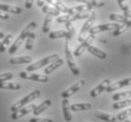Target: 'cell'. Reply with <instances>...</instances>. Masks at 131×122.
Wrapping results in <instances>:
<instances>
[{"label":"cell","mask_w":131,"mask_h":122,"mask_svg":"<svg viewBox=\"0 0 131 122\" xmlns=\"http://www.w3.org/2000/svg\"><path fill=\"white\" fill-rule=\"evenodd\" d=\"M87 49H88V51H89V53H91V54H92V56H94V57H98L99 59H102V60L106 59L107 57V55L106 54L105 52L99 50L98 48L94 47V46H92V45H90Z\"/></svg>","instance_id":"obj_20"},{"label":"cell","mask_w":131,"mask_h":122,"mask_svg":"<svg viewBox=\"0 0 131 122\" xmlns=\"http://www.w3.org/2000/svg\"><path fill=\"white\" fill-rule=\"evenodd\" d=\"M119 23H111V24H98L96 26H92L91 29L89 30V34H92L95 35L97 33L105 32V31H110V30H115L116 28L120 26Z\"/></svg>","instance_id":"obj_6"},{"label":"cell","mask_w":131,"mask_h":122,"mask_svg":"<svg viewBox=\"0 0 131 122\" xmlns=\"http://www.w3.org/2000/svg\"><path fill=\"white\" fill-rule=\"evenodd\" d=\"M0 18L3 19V20H8V19L9 18V16L8 13H5L4 11L0 10Z\"/></svg>","instance_id":"obj_41"},{"label":"cell","mask_w":131,"mask_h":122,"mask_svg":"<svg viewBox=\"0 0 131 122\" xmlns=\"http://www.w3.org/2000/svg\"><path fill=\"white\" fill-rule=\"evenodd\" d=\"M33 2H34V0H27L26 1V8L27 9H31L33 6Z\"/></svg>","instance_id":"obj_42"},{"label":"cell","mask_w":131,"mask_h":122,"mask_svg":"<svg viewBox=\"0 0 131 122\" xmlns=\"http://www.w3.org/2000/svg\"><path fill=\"white\" fill-rule=\"evenodd\" d=\"M29 122H53V120L49 118H36V117H33V118L29 119Z\"/></svg>","instance_id":"obj_40"},{"label":"cell","mask_w":131,"mask_h":122,"mask_svg":"<svg viewBox=\"0 0 131 122\" xmlns=\"http://www.w3.org/2000/svg\"><path fill=\"white\" fill-rule=\"evenodd\" d=\"M131 104V101L130 99H126L125 101H116L115 103H113L112 105V109L114 110H118V109H122V108H125V107H128L129 105Z\"/></svg>","instance_id":"obj_30"},{"label":"cell","mask_w":131,"mask_h":122,"mask_svg":"<svg viewBox=\"0 0 131 122\" xmlns=\"http://www.w3.org/2000/svg\"><path fill=\"white\" fill-rule=\"evenodd\" d=\"M37 106L36 104H30V105H27L25 107L20 108L19 110L15 111V112H12V118L13 120H17V119L21 118L22 116H26L27 114L33 112V110L35 109V107Z\"/></svg>","instance_id":"obj_10"},{"label":"cell","mask_w":131,"mask_h":122,"mask_svg":"<svg viewBox=\"0 0 131 122\" xmlns=\"http://www.w3.org/2000/svg\"><path fill=\"white\" fill-rule=\"evenodd\" d=\"M93 12L87 11V12H79V13H74V20H82V19H88L90 18Z\"/></svg>","instance_id":"obj_37"},{"label":"cell","mask_w":131,"mask_h":122,"mask_svg":"<svg viewBox=\"0 0 131 122\" xmlns=\"http://www.w3.org/2000/svg\"><path fill=\"white\" fill-rule=\"evenodd\" d=\"M94 116L98 119L103 120V121H105V122H115L117 120V118L115 116H111V115H108V114H106V113H104V112H100V111H95Z\"/></svg>","instance_id":"obj_19"},{"label":"cell","mask_w":131,"mask_h":122,"mask_svg":"<svg viewBox=\"0 0 131 122\" xmlns=\"http://www.w3.org/2000/svg\"><path fill=\"white\" fill-rule=\"evenodd\" d=\"M94 22H95V13L93 12L92 14V16L90 18H88L86 23L83 24V26L81 27V30L80 32H79V35H78V42H82L84 39H86V36L88 35V33H89V30L92 27V24H94Z\"/></svg>","instance_id":"obj_5"},{"label":"cell","mask_w":131,"mask_h":122,"mask_svg":"<svg viewBox=\"0 0 131 122\" xmlns=\"http://www.w3.org/2000/svg\"><path fill=\"white\" fill-rule=\"evenodd\" d=\"M66 36H67L66 30H57V31H53V32L49 33V38L51 39H61V38H65Z\"/></svg>","instance_id":"obj_27"},{"label":"cell","mask_w":131,"mask_h":122,"mask_svg":"<svg viewBox=\"0 0 131 122\" xmlns=\"http://www.w3.org/2000/svg\"><path fill=\"white\" fill-rule=\"evenodd\" d=\"M93 9V7L90 6V5H80V6H75L69 8L68 14H74V13H79V12H87L92 11Z\"/></svg>","instance_id":"obj_14"},{"label":"cell","mask_w":131,"mask_h":122,"mask_svg":"<svg viewBox=\"0 0 131 122\" xmlns=\"http://www.w3.org/2000/svg\"><path fill=\"white\" fill-rule=\"evenodd\" d=\"M0 43H1V42H0Z\"/></svg>","instance_id":"obj_46"},{"label":"cell","mask_w":131,"mask_h":122,"mask_svg":"<svg viewBox=\"0 0 131 122\" xmlns=\"http://www.w3.org/2000/svg\"><path fill=\"white\" fill-rule=\"evenodd\" d=\"M125 122H131V121H130V120H125Z\"/></svg>","instance_id":"obj_45"},{"label":"cell","mask_w":131,"mask_h":122,"mask_svg":"<svg viewBox=\"0 0 131 122\" xmlns=\"http://www.w3.org/2000/svg\"><path fill=\"white\" fill-rule=\"evenodd\" d=\"M51 23H52V15H45V22H43V26H42V31L45 33H48L50 30Z\"/></svg>","instance_id":"obj_36"},{"label":"cell","mask_w":131,"mask_h":122,"mask_svg":"<svg viewBox=\"0 0 131 122\" xmlns=\"http://www.w3.org/2000/svg\"><path fill=\"white\" fill-rule=\"evenodd\" d=\"M61 104H62V112L63 116H64V119L67 122L72 121V115L70 113V106H69V100L68 99H63Z\"/></svg>","instance_id":"obj_18"},{"label":"cell","mask_w":131,"mask_h":122,"mask_svg":"<svg viewBox=\"0 0 131 122\" xmlns=\"http://www.w3.org/2000/svg\"><path fill=\"white\" fill-rule=\"evenodd\" d=\"M32 62V57L29 56H23V57H16L9 58V63L12 65L16 64H30Z\"/></svg>","instance_id":"obj_15"},{"label":"cell","mask_w":131,"mask_h":122,"mask_svg":"<svg viewBox=\"0 0 131 122\" xmlns=\"http://www.w3.org/2000/svg\"><path fill=\"white\" fill-rule=\"evenodd\" d=\"M0 10L9 12V13H13V14H20L23 11L21 8H19L17 6L7 5V4H2V3H0Z\"/></svg>","instance_id":"obj_16"},{"label":"cell","mask_w":131,"mask_h":122,"mask_svg":"<svg viewBox=\"0 0 131 122\" xmlns=\"http://www.w3.org/2000/svg\"><path fill=\"white\" fill-rule=\"evenodd\" d=\"M92 105L88 102H84V103H74L70 106V110L74 111V112H78V111H87L92 109Z\"/></svg>","instance_id":"obj_22"},{"label":"cell","mask_w":131,"mask_h":122,"mask_svg":"<svg viewBox=\"0 0 131 122\" xmlns=\"http://www.w3.org/2000/svg\"><path fill=\"white\" fill-rule=\"evenodd\" d=\"M117 2L119 4L120 8L124 11V15H125L126 18H130V9H129L126 1L125 0H117Z\"/></svg>","instance_id":"obj_26"},{"label":"cell","mask_w":131,"mask_h":122,"mask_svg":"<svg viewBox=\"0 0 131 122\" xmlns=\"http://www.w3.org/2000/svg\"><path fill=\"white\" fill-rule=\"evenodd\" d=\"M13 78V73L12 72H5L0 74V83L2 82H8L9 80H12Z\"/></svg>","instance_id":"obj_39"},{"label":"cell","mask_w":131,"mask_h":122,"mask_svg":"<svg viewBox=\"0 0 131 122\" xmlns=\"http://www.w3.org/2000/svg\"><path fill=\"white\" fill-rule=\"evenodd\" d=\"M58 58H60V56H59L58 54L51 55V56H49V57H46L41 60H38L37 62L29 65L27 68V72H34V71L38 70V69H41V68H42V67H45V66L48 65V64H50V63H52L53 61L57 60Z\"/></svg>","instance_id":"obj_4"},{"label":"cell","mask_w":131,"mask_h":122,"mask_svg":"<svg viewBox=\"0 0 131 122\" xmlns=\"http://www.w3.org/2000/svg\"><path fill=\"white\" fill-rule=\"evenodd\" d=\"M110 84V81L108 80V79L104 80L102 83H100L98 86H96V87H94V88L91 91V93H90L91 97H92V98H96V97H98L102 92L106 91V88H107V86H108Z\"/></svg>","instance_id":"obj_12"},{"label":"cell","mask_w":131,"mask_h":122,"mask_svg":"<svg viewBox=\"0 0 131 122\" xmlns=\"http://www.w3.org/2000/svg\"><path fill=\"white\" fill-rule=\"evenodd\" d=\"M42 11L45 14H48V15H53V16H59L60 15V12L59 10L55 9V8H52L50 6H43L42 7Z\"/></svg>","instance_id":"obj_29"},{"label":"cell","mask_w":131,"mask_h":122,"mask_svg":"<svg viewBox=\"0 0 131 122\" xmlns=\"http://www.w3.org/2000/svg\"><path fill=\"white\" fill-rule=\"evenodd\" d=\"M85 86V81L84 80H79L77 83H74L72 86H70L68 89H66L65 91H63L61 93V98L67 99L69 97H71L72 95H74V93H77L78 90H80L83 86Z\"/></svg>","instance_id":"obj_9"},{"label":"cell","mask_w":131,"mask_h":122,"mask_svg":"<svg viewBox=\"0 0 131 122\" xmlns=\"http://www.w3.org/2000/svg\"><path fill=\"white\" fill-rule=\"evenodd\" d=\"M130 24H131V23H125V24H120V26L118 27V28H116L115 30H113V36L114 37L120 36L121 34H123L124 32H125V31L130 27Z\"/></svg>","instance_id":"obj_28"},{"label":"cell","mask_w":131,"mask_h":122,"mask_svg":"<svg viewBox=\"0 0 131 122\" xmlns=\"http://www.w3.org/2000/svg\"><path fill=\"white\" fill-rule=\"evenodd\" d=\"M21 88L20 84L18 83H6V82H2L0 83V89H9V90H19Z\"/></svg>","instance_id":"obj_24"},{"label":"cell","mask_w":131,"mask_h":122,"mask_svg":"<svg viewBox=\"0 0 131 122\" xmlns=\"http://www.w3.org/2000/svg\"><path fill=\"white\" fill-rule=\"evenodd\" d=\"M70 40L66 39L65 40V57H66V60H67V64H68V67L71 70L72 73L74 75H79L80 72L78 70V66L75 64V61L74 59V56L72 54L71 49H70Z\"/></svg>","instance_id":"obj_3"},{"label":"cell","mask_w":131,"mask_h":122,"mask_svg":"<svg viewBox=\"0 0 131 122\" xmlns=\"http://www.w3.org/2000/svg\"><path fill=\"white\" fill-rule=\"evenodd\" d=\"M19 75L21 78L31 81H36V82H39V83H47L48 80H49L47 75H42L38 74V73H27L26 72H21L19 73Z\"/></svg>","instance_id":"obj_8"},{"label":"cell","mask_w":131,"mask_h":122,"mask_svg":"<svg viewBox=\"0 0 131 122\" xmlns=\"http://www.w3.org/2000/svg\"><path fill=\"white\" fill-rule=\"evenodd\" d=\"M36 25H37L36 22H30L29 24L25 27L24 30L21 32V34L18 36L17 39H15V42H13V44L9 47V51H8V53H9V54H10V55L14 54L15 52L18 50V48L20 47V46L22 45V43L25 42V39H27V37L29 35V33L32 32L33 30L35 29Z\"/></svg>","instance_id":"obj_1"},{"label":"cell","mask_w":131,"mask_h":122,"mask_svg":"<svg viewBox=\"0 0 131 122\" xmlns=\"http://www.w3.org/2000/svg\"><path fill=\"white\" fill-rule=\"evenodd\" d=\"M63 63H64V61H63V59H61V58H58L57 60L53 61L52 63H50V65L47 66V67L45 69V71H43L45 74L48 75V74H50V73H52L55 70H57L58 68L61 67V66L63 65Z\"/></svg>","instance_id":"obj_13"},{"label":"cell","mask_w":131,"mask_h":122,"mask_svg":"<svg viewBox=\"0 0 131 122\" xmlns=\"http://www.w3.org/2000/svg\"><path fill=\"white\" fill-rule=\"evenodd\" d=\"M110 20L113 22H116V23H131L130 18H126L124 14H116V13H111L110 15Z\"/></svg>","instance_id":"obj_23"},{"label":"cell","mask_w":131,"mask_h":122,"mask_svg":"<svg viewBox=\"0 0 131 122\" xmlns=\"http://www.w3.org/2000/svg\"><path fill=\"white\" fill-rule=\"evenodd\" d=\"M4 37H5V34L3 32H0V39H3Z\"/></svg>","instance_id":"obj_44"},{"label":"cell","mask_w":131,"mask_h":122,"mask_svg":"<svg viewBox=\"0 0 131 122\" xmlns=\"http://www.w3.org/2000/svg\"><path fill=\"white\" fill-rule=\"evenodd\" d=\"M51 105H52V101H51L50 100H45V101H42L40 105L36 106L35 109L33 110V114H34L35 116H39L40 114L43 113L45 110H47Z\"/></svg>","instance_id":"obj_17"},{"label":"cell","mask_w":131,"mask_h":122,"mask_svg":"<svg viewBox=\"0 0 131 122\" xmlns=\"http://www.w3.org/2000/svg\"><path fill=\"white\" fill-rule=\"evenodd\" d=\"M130 82H131V78L128 77V78H125V79H124V80L118 81V82H116V83L110 84V85L107 86V88H106V91H107V92H108V93L113 92L114 90L120 89V88H122V87L130 86Z\"/></svg>","instance_id":"obj_11"},{"label":"cell","mask_w":131,"mask_h":122,"mask_svg":"<svg viewBox=\"0 0 131 122\" xmlns=\"http://www.w3.org/2000/svg\"><path fill=\"white\" fill-rule=\"evenodd\" d=\"M37 5L39 7H42L45 5V0H37Z\"/></svg>","instance_id":"obj_43"},{"label":"cell","mask_w":131,"mask_h":122,"mask_svg":"<svg viewBox=\"0 0 131 122\" xmlns=\"http://www.w3.org/2000/svg\"><path fill=\"white\" fill-rule=\"evenodd\" d=\"M41 95V92H40V90H34L32 92L27 95L26 97H24L23 99L21 100H19L18 101H16L13 105H12V107H10V110L12 112H15V111L19 110L20 108L24 107L25 105H27L28 103H30L32 101L36 100V99H38Z\"/></svg>","instance_id":"obj_2"},{"label":"cell","mask_w":131,"mask_h":122,"mask_svg":"<svg viewBox=\"0 0 131 122\" xmlns=\"http://www.w3.org/2000/svg\"><path fill=\"white\" fill-rule=\"evenodd\" d=\"M74 14H66L62 16H59L57 18V22L59 24L61 23H68V22H74Z\"/></svg>","instance_id":"obj_35"},{"label":"cell","mask_w":131,"mask_h":122,"mask_svg":"<svg viewBox=\"0 0 131 122\" xmlns=\"http://www.w3.org/2000/svg\"><path fill=\"white\" fill-rule=\"evenodd\" d=\"M46 1H47L48 3H50L51 5H53L54 8L57 9V10H59L60 12H63V13H67L68 14L69 8H67L60 1H59V0H46Z\"/></svg>","instance_id":"obj_21"},{"label":"cell","mask_w":131,"mask_h":122,"mask_svg":"<svg viewBox=\"0 0 131 122\" xmlns=\"http://www.w3.org/2000/svg\"><path fill=\"white\" fill-rule=\"evenodd\" d=\"M36 35L35 33L30 32L29 35L27 37V42H26V49L27 50H32L33 44H34V40H35Z\"/></svg>","instance_id":"obj_33"},{"label":"cell","mask_w":131,"mask_h":122,"mask_svg":"<svg viewBox=\"0 0 131 122\" xmlns=\"http://www.w3.org/2000/svg\"><path fill=\"white\" fill-rule=\"evenodd\" d=\"M66 24V28H67V36L65 37L66 39H68V40H71L72 38H74V27L72 24V22H68V23H65Z\"/></svg>","instance_id":"obj_32"},{"label":"cell","mask_w":131,"mask_h":122,"mask_svg":"<svg viewBox=\"0 0 131 122\" xmlns=\"http://www.w3.org/2000/svg\"><path fill=\"white\" fill-rule=\"evenodd\" d=\"M94 39H95V36H94V35H92V34H90L89 36L86 37V39L81 42V44L79 45L75 50H74V55H73V56H74V57H80L81 55L84 53V51L86 50L90 45H92V43L93 42Z\"/></svg>","instance_id":"obj_7"},{"label":"cell","mask_w":131,"mask_h":122,"mask_svg":"<svg viewBox=\"0 0 131 122\" xmlns=\"http://www.w3.org/2000/svg\"><path fill=\"white\" fill-rule=\"evenodd\" d=\"M12 39H13V36H12V35H10V34L4 37L3 40H2V42H1V43H0V53H1V54L5 53V51L7 50V47L10 44V42H12Z\"/></svg>","instance_id":"obj_25"},{"label":"cell","mask_w":131,"mask_h":122,"mask_svg":"<svg viewBox=\"0 0 131 122\" xmlns=\"http://www.w3.org/2000/svg\"><path fill=\"white\" fill-rule=\"evenodd\" d=\"M131 115V108L128 107V109H126L125 111L122 112V113H120L117 116V119L120 120V121H122V120H125V119L127 118L128 116H130Z\"/></svg>","instance_id":"obj_38"},{"label":"cell","mask_w":131,"mask_h":122,"mask_svg":"<svg viewBox=\"0 0 131 122\" xmlns=\"http://www.w3.org/2000/svg\"><path fill=\"white\" fill-rule=\"evenodd\" d=\"M130 95H131V91L130 90H128V91H125V92H121V93H117V94H114L112 96V100L114 101H121L123 99H129L130 98Z\"/></svg>","instance_id":"obj_31"},{"label":"cell","mask_w":131,"mask_h":122,"mask_svg":"<svg viewBox=\"0 0 131 122\" xmlns=\"http://www.w3.org/2000/svg\"><path fill=\"white\" fill-rule=\"evenodd\" d=\"M77 1L81 2V3L83 4H86V5L92 6L93 8H100V7L105 5L104 2H98L97 0H77Z\"/></svg>","instance_id":"obj_34"}]
</instances>
